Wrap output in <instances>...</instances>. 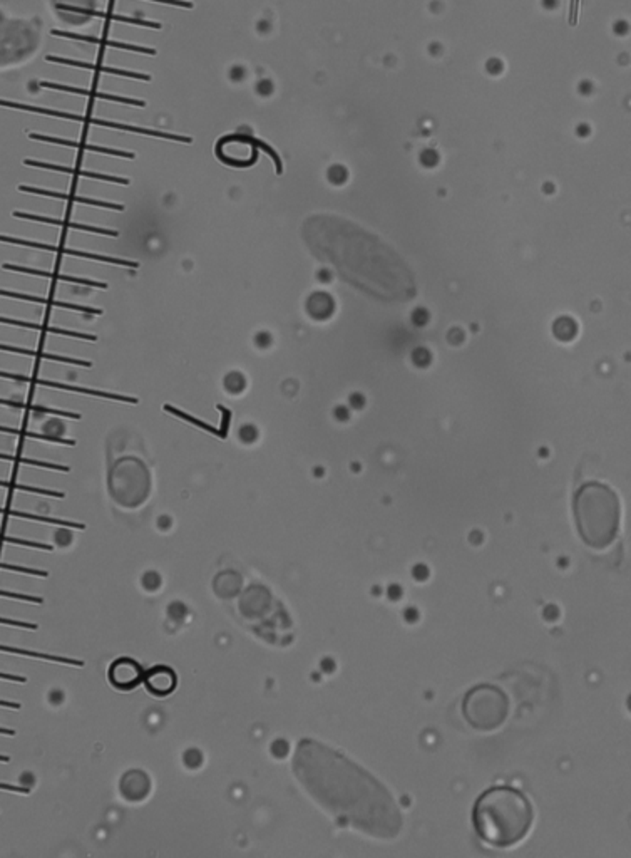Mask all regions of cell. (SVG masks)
Masks as SVG:
<instances>
[{
    "instance_id": "cell-27",
    "label": "cell",
    "mask_w": 631,
    "mask_h": 858,
    "mask_svg": "<svg viewBox=\"0 0 631 858\" xmlns=\"http://www.w3.org/2000/svg\"><path fill=\"white\" fill-rule=\"evenodd\" d=\"M0 404H6V406H12V408H19V409H24V408H26V404H24V403H17V401H7V399H0Z\"/></svg>"
},
{
    "instance_id": "cell-19",
    "label": "cell",
    "mask_w": 631,
    "mask_h": 858,
    "mask_svg": "<svg viewBox=\"0 0 631 858\" xmlns=\"http://www.w3.org/2000/svg\"><path fill=\"white\" fill-rule=\"evenodd\" d=\"M0 459H7V461H17V463H24V464H34V466L51 468V470L69 471V468L68 466H62V464L44 463V461H37V459H26V458H19V456H10V454H3V453H0Z\"/></svg>"
},
{
    "instance_id": "cell-8",
    "label": "cell",
    "mask_w": 631,
    "mask_h": 858,
    "mask_svg": "<svg viewBox=\"0 0 631 858\" xmlns=\"http://www.w3.org/2000/svg\"><path fill=\"white\" fill-rule=\"evenodd\" d=\"M14 217L15 218H24V220H32V222H44L49 223V225H57V227H69L74 228V230H81V231H91V233H99V235H109V237H118V231L116 230H107V228H98V227H91V225H84V223H74V222H64V220H57V218H49V217H37V215H31V213H22V211H14Z\"/></svg>"
},
{
    "instance_id": "cell-14",
    "label": "cell",
    "mask_w": 631,
    "mask_h": 858,
    "mask_svg": "<svg viewBox=\"0 0 631 858\" xmlns=\"http://www.w3.org/2000/svg\"><path fill=\"white\" fill-rule=\"evenodd\" d=\"M0 324H10V325H17V327H26V329H36V330H45V332H51V334H59V335H69V337H76V339H84V341H95V335L93 334H82V332H74V330H65V329H59V327H49V325H39L34 324V322H22L17 321V319H9V317H0Z\"/></svg>"
},
{
    "instance_id": "cell-1",
    "label": "cell",
    "mask_w": 631,
    "mask_h": 858,
    "mask_svg": "<svg viewBox=\"0 0 631 858\" xmlns=\"http://www.w3.org/2000/svg\"><path fill=\"white\" fill-rule=\"evenodd\" d=\"M293 771L337 822L373 838L392 840L400 833L404 820L389 790L343 754L305 740L295 753Z\"/></svg>"
},
{
    "instance_id": "cell-12",
    "label": "cell",
    "mask_w": 631,
    "mask_h": 858,
    "mask_svg": "<svg viewBox=\"0 0 631 858\" xmlns=\"http://www.w3.org/2000/svg\"><path fill=\"white\" fill-rule=\"evenodd\" d=\"M36 384L39 385H47V388H56V389H64V391H70V392H82V394L87 396H98V397H104V399H113V401H124V403H131V404H138V399L136 397H130V396H118V394H109V392H104V391H95V389H87V388H77V385H70V384H61V383H52V381H44V379H34Z\"/></svg>"
},
{
    "instance_id": "cell-24",
    "label": "cell",
    "mask_w": 631,
    "mask_h": 858,
    "mask_svg": "<svg viewBox=\"0 0 631 858\" xmlns=\"http://www.w3.org/2000/svg\"><path fill=\"white\" fill-rule=\"evenodd\" d=\"M218 409H221V413H223V422H221V429H219V434H221V438H226V431H228V426H230L231 413L223 408V406H218Z\"/></svg>"
},
{
    "instance_id": "cell-21",
    "label": "cell",
    "mask_w": 631,
    "mask_h": 858,
    "mask_svg": "<svg viewBox=\"0 0 631 858\" xmlns=\"http://www.w3.org/2000/svg\"><path fill=\"white\" fill-rule=\"evenodd\" d=\"M0 487L3 488H15V490H22V491H32V493H42V495H51V496H59L62 498V493L59 491H49V490H39V488H32V487H24V484H17V483H9V482H2L0 480Z\"/></svg>"
},
{
    "instance_id": "cell-16",
    "label": "cell",
    "mask_w": 631,
    "mask_h": 858,
    "mask_svg": "<svg viewBox=\"0 0 631 858\" xmlns=\"http://www.w3.org/2000/svg\"><path fill=\"white\" fill-rule=\"evenodd\" d=\"M32 138H34V139H42V141H49V143H57V144H65V146H74V148H84V149H89V151H98V153H106V155H114V156H123V158H134V155H132V153H124V151H118V149H109V148H99V146H91V144H84V143H76V141H65V139H59V138H49V136H37V135H32Z\"/></svg>"
},
{
    "instance_id": "cell-6",
    "label": "cell",
    "mask_w": 631,
    "mask_h": 858,
    "mask_svg": "<svg viewBox=\"0 0 631 858\" xmlns=\"http://www.w3.org/2000/svg\"><path fill=\"white\" fill-rule=\"evenodd\" d=\"M65 22L84 24L95 15V0H54Z\"/></svg>"
},
{
    "instance_id": "cell-3",
    "label": "cell",
    "mask_w": 631,
    "mask_h": 858,
    "mask_svg": "<svg viewBox=\"0 0 631 858\" xmlns=\"http://www.w3.org/2000/svg\"><path fill=\"white\" fill-rule=\"evenodd\" d=\"M575 520L581 540L595 550L606 549L620 530L616 495L603 484H584L575 496Z\"/></svg>"
},
{
    "instance_id": "cell-10",
    "label": "cell",
    "mask_w": 631,
    "mask_h": 858,
    "mask_svg": "<svg viewBox=\"0 0 631 858\" xmlns=\"http://www.w3.org/2000/svg\"><path fill=\"white\" fill-rule=\"evenodd\" d=\"M20 192H27V193H34V194H45V197H51V198H61V200H70V201H76V203H84V205H94V206H101V208H111V210H118L123 211L124 206L118 205V203H109V201H99V200H93V198H86V197H74V194H64L59 192H51V190H39V188H32V186H20Z\"/></svg>"
},
{
    "instance_id": "cell-28",
    "label": "cell",
    "mask_w": 631,
    "mask_h": 858,
    "mask_svg": "<svg viewBox=\"0 0 631 858\" xmlns=\"http://www.w3.org/2000/svg\"><path fill=\"white\" fill-rule=\"evenodd\" d=\"M0 704H2V706H14V707H17V704H12V703H6V700H0Z\"/></svg>"
},
{
    "instance_id": "cell-18",
    "label": "cell",
    "mask_w": 631,
    "mask_h": 858,
    "mask_svg": "<svg viewBox=\"0 0 631 858\" xmlns=\"http://www.w3.org/2000/svg\"><path fill=\"white\" fill-rule=\"evenodd\" d=\"M164 409H166V411H168V413H171V414H174V416H178V417H181V420H185V421H188V422H193V424H194V426H198V428H201V429H205V431H208V433H211V434H215V436H219V438H221V434H219V429H217V428H215V426H211V424H208V422H203V421H199V420H196V417H193V416H189V414H186V413H182V411H181V409H176V408H173V406H171V404H166V406H164Z\"/></svg>"
},
{
    "instance_id": "cell-23",
    "label": "cell",
    "mask_w": 631,
    "mask_h": 858,
    "mask_svg": "<svg viewBox=\"0 0 631 858\" xmlns=\"http://www.w3.org/2000/svg\"><path fill=\"white\" fill-rule=\"evenodd\" d=\"M258 436V431H256L253 426H243L242 429H240V439H242L243 443H253Z\"/></svg>"
},
{
    "instance_id": "cell-17",
    "label": "cell",
    "mask_w": 631,
    "mask_h": 858,
    "mask_svg": "<svg viewBox=\"0 0 631 858\" xmlns=\"http://www.w3.org/2000/svg\"><path fill=\"white\" fill-rule=\"evenodd\" d=\"M0 431H2V433L19 434V436H27V438H34V439H44V441H51V443H61V445H68V446L76 445V441H74V439H65V438H59V436H49V434H37V433H31V431H20V429L6 428V426H0Z\"/></svg>"
},
{
    "instance_id": "cell-9",
    "label": "cell",
    "mask_w": 631,
    "mask_h": 858,
    "mask_svg": "<svg viewBox=\"0 0 631 858\" xmlns=\"http://www.w3.org/2000/svg\"><path fill=\"white\" fill-rule=\"evenodd\" d=\"M0 296L2 297H10V298H20V300H27V302H37V304H45V305H54V307H61V309H70V310H79V312H86V314H95V316H101L102 310L101 309H93V307H86V305H76V304H69V302H59V300H51V298H44V297H36V296H26V293H19V292H10V290H0Z\"/></svg>"
},
{
    "instance_id": "cell-4",
    "label": "cell",
    "mask_w": 631,
    "mask_h": 858,
    "mask_svg": "<svg viewBox=\"0 0 631 858\" xmlns=\"http://www.w3.org/2000/svg\"><path fill=\"white\" fill-rule=\"evenodd\" d=\"M42 43V24L34 19L9 17L0 12V69L31 59Z\"/></svg>"
},
{
    "instance_id": "cell-5",
    "label": "cell",
    "mask_w": 631,
    "mask_h": 858,
    "mask_svg": "<svg viewBox=\"0 0 631 858\" xmlns=\"http://www.w3.org/2000/svg\"><path fill=\"white\" fill-rule=\"evenodd\" d=\"M464 718L472 728L491 731L508 718L509 700L499 687L479 684L467 692L462 703Z\"/></svg>"
},
{
    "instance_id": "cell-2",
    "label": "cell",
    "mask_w": 631,
    "mask_h": 858,
    "mask_svg": "<svg viewBox=\"0 0 631 858\" xmlns=\"http://www.w3.org/2000/svg\"><path fill=\"white\" fill-rule=\"evenodd\" d=\"M533 805L522 791L494 786L476 799L472 825L485 843L508 848L526 838L533 827Z\"/></svg>"
},
{
    "instance_id": "cell-11",
    "label": "cell",
    "mask_w": 631,
    "mask_h": 858,
    "mask_svg": "<svg viewBox=\"0 0 631 858\" xmlns=\"http://www.w3.org/2000/svg\"><path fill=\"white\" fill-rule=\"evenodd\" d=\"M3 268H6V270H12V272H22V273H29V275H39V277H47V279H57V280H64V282H72V284L87 285V287L107 289V284H102V282H94V280H87V279H79V277H72V275H59V273H51V272H44V270H36V268H26V267H20V265H10V263H6V265H3Z\"/></svg>"
},
{
    "instance_id": "cell-7",
    "label": "cell",
    "mask_w": 631,
    "mask_h": 858,
    "mask_svg": "<svg viewBox=\"0 0 631 858\" xmlns=\"http://www.w3.org/2000/svg\"><path fill=\"white\" fill-rule=\"evenodd\" d=\"M111 679L118 687H132L139 682L141 667L130 659L118 661L111 669Z\"/></svg>"
},
{
    "instance_id": "cell-25",
    "label": "cell",
    "mask_w": 631,
    "mask_h": 858,
    "mask_svg": "<svg viewBox=\"0 0 631 858\" xmlns=\"http://www.w3.org/2000/svg\"><path fill=\"white\" fill-rule=\"evenodd\" d=\"M0 377H6V379H14V381H19V383H34V379H31V377H27V376L10 374V372H3V371H0Z\"/></svg>"
},
{
    "instance_id": "cell-29",
    "label": "cell",
    "mask_w": 631,
    "mask_h": 858,
    "mask_svg": "<svg viewBox=\"0 0 631 858\" xmlns=\"http://www.w3.org/2000/svg\"><path fill=\"white\" fill-rule=\"evenodd\" d=\"M0 760H3V761H7V758H3V756H0Z\"/></svg>"
},
{
    "instance_id": "cell-20",
    "label": "cell",
    "mask_w": 631,
    "mask_h": 858,
    "mask_svg": "<svg viewBox=\"0 0 631 858\" xmlns=\"http://www.w3.org/2000/svg\"><path fill=\"white\" fill-rule=\"evenodd\" d=\"M244 385H247V383H244V377L240 374V372H230V374L225 377V389L233 392V394L242 392Z\"/></svg>"
},
{
    "instance_id": "cell-13",
    "label": "cell",
    "mask_w": 631,
    "mask_h": 858,
    "mask_svg": "<svg viewBox=\"0 0 631 858\" xmlns=\"http://www.w3.org/2000/svg\"><path fill=\"white\" fill-rule=\"evenodd\" d=\"M146 682L149 689L155 694H168V692L173 691L176 679H174L171 671L166 669V667H156L149 673Z\"/></svg>"
},
{
    "instance_id": "cell-26",
    "label": "cell",
    "mask_w": 631,
    "mask_h": 858,
    "mask_svg": "<svg viewBox=\"0 0 631 858\" xmlns=\"http://www.w3.org/2000/svg\"><path fill=\"white\" fill-rule=\"evenodd\" d=\"M270 341H272V339H270V335H268V334H260V335H256V344H258L260 347H267V346H270Z\"/></svg>"
},
{
    "instance_id": "cell-22",
    "label": "cell",
    "mask_w": 631,
    "mask_h": 858,
    "mask_svg": "<svg viewBox=\"0 0 631 858\" xmlns=\"http://www.w3.org/2000/svg\"><path fill=\"white\" fill-rule=\"evenodd\" d=\"M45 431H47V433H49V436H59L61 438V434L64 433L65 428H64V424H62L61 421L52 420V421H47V424H45Z\"/></svg>"
},
{
    "instance_id": "cell-15",
    "label": "cell",
    "mask_w": 631,
    "mask_h": 858,
    "mask_svg": "<svg viewBox=\"0 0 631 858\" xmlns=\"http://www.w3.org/2000/svg\"><path fill=\"white\" fill-rule=\"evenodd\" d=\"M26 164H31V167H37V168H47V169H54V171H62V173H70V175H77V176H86V178H95V180H102V181H113V183H121V185H130V181L126 180V178H118V176H109V175H99V173H91V171H84V169H76V168H65V167H59V164H51V163H37V161L32 160H26Z\"/></svg>"
}]
</instances>
